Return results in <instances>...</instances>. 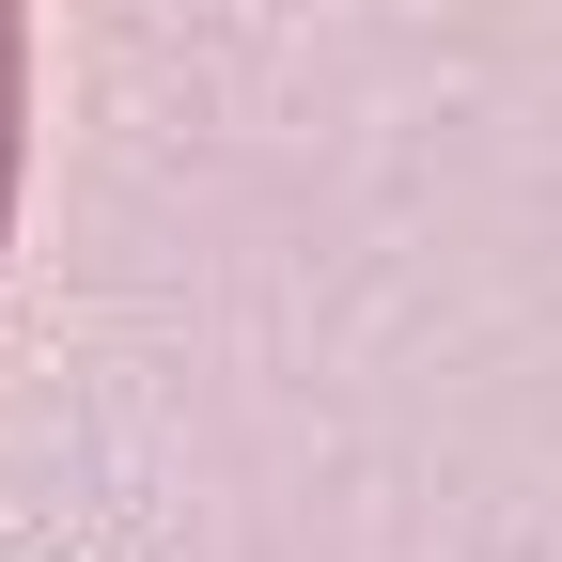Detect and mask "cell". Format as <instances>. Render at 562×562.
<instances>
[{"label": "cell", "instance_id": "cell-1", "mask_svg": "<svg viewBox=\"0 0 562 562\" xmlns=\"http://www.w3.org/2000/svg\"><path fill=\"white\" fill-rule=\"evenodd\" d=\"M16 157H32V0H0V220H16Z\"/></svg>", "mask_w": 562, "mask_h": 562}]
</instances>
